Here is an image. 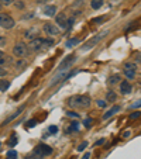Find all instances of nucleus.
I'll list each match as a JSON object with an SVG mask.
<instances>
[{
	"label": "nucleus",
	"instance_id": "obj_8",
	"mask_svg": "<svg viewBox=\"0 0 141 159\" xmlns=\"http://www.w3.org/2000/svg\"><path fill=\"white\" fill-rule=\"evenodd\" d=\"M68 70H69V69L59 70V73L54 76V79H52V80H51V83H49V84H51V86H55V84H57V83H59V82H62L63 79H66V78H68V75H69V73H68Z\"/></svg>",
	"mask_w": 141,
	"mask_h": 159
},
{
	"label": "nucleus",
	"instance_id": "obj_19",
	"mask_svg": "<svg viewBox=\"0 0 141 159\" xmlns=\"http://www.w3.org/2000/svg\"><path fill=\"white\" fill-rule=\"evenodd\" d=\"M78 44H79L78 38H71L66 41V47H68V48H72V47H75V45H78Z\"/></svg>",
	"mask_w": 141,
	"mask_h": 159
},
{
	"label": "nucleus",
	"instance_id": "obj_45",
	"mask_svg": "<svg viewBox=\"0 0 141 159\" xmlns=\"http://www.w3.org/2000/svg\"><path fill=\"white\" fill-rule=\"evenodd\" d=\"M123 137H124V138H129V137H130V131H126V132H124Z\"/></svg>",
	"mask_w": 141,
	"mask_h": 159
},
{
	"label": "nucleus",
	"instance_id": "obj_13",
	"mask_svg": "<svg viewBox=\"0 0 141 159\" xmlns=\"http://www.w3.org/2000/svg\"><path fill=\"white\" fill-rule=\"evenodd\" d=\"M120 110H121V107H120V106H113V107H111L110 110H109L105 116H103V120H107V118H110L111 116H114V114H116V113H119V111H120Z\"/></svg>",
	"mask_w": 141,
	"mask_h": 159
},
{
	"label": "nucleus",
	"instance_id": "obj_28",
	"mask_svg": "<svg viewBox=\"0 0 141 159\" xmlns=\"http://www.w3.org/2000/svg\"><path fill=\"white\" fill-rule=\"evenodd\" d=\"M92 118H86V120L83 121V124H85V127H86V128H90V127H92Z\"/></svg>",
	"mask_w": 141,
	"mask_h": 159
},
{
	"label": "nucleus",
	"instance_id": "obj_3",
	"mask_svg": "<svg viewBox=\"0 0 141 159\" xmlns=\"http://www.w3.org/2000/svg\"><path fill=\"white\" fill-rule=\"evenodd\" d=\"M27 52H28V45L24 44V42H18V44L14 45V48H13V54H14V57H17V58L26 57Z\"/></svg>",
	"mask_w": 141,
	"mask_h": 159
},
{
	"label": "nucleus",
	"instance_id": "obj_33",
	"mask_svg": "<svg viewBox=\"0 0 141 159\" xmlns=\"http://www.w3.org/2000/svg\"><path fill=\"white\" fill-rule=\"evenodd\" d=\"M48 131L51 132V134H55V132H58V128H57L55 125H51V127L48 128Z\"/></svg>",
	"mask_w": 141,
	"mask_h": 159
},
{
	"label": "nucleus",
	"instance_id": "obj_9",
	"mask_svg": "<svg viewBox=\"0 0 141 159\" xmlns=\"http://www.w3.org/2000/svg\"><path fill=\"white\" fill-rule=\"evenodd\" d=\"M106 34H107V31H105V33L99 34V35H96V37H93V38L90 39V41H87L86 47H83V49H89V48H92V47H95V45H96L97 42H99L100 39L103 38V37H106Z\"/></svg>",
	"mask_w": 141,
	"mask_h": 159
},
{
	"label": "nucleus",
	"instance_id": "obj_31",
	"mask_svg": "<svg viewBox=\"0 0 141 159\" xmlns=\"http://www.w3.org/2000/svg\"><path fill=\"white\" fill-rule=\"evenodd\" d=\"M97 106L102 108H105L106 106H107V102H105V100H97Z\"/></svg>",
	"mask_w": 141,
	"mask_h": 159
},
{
	"label": "nucleus",
	"instance_id": "obj_12",
	"mask_svg": "<svg viewBox=\"0 0 141 159\" xmlns=\"http://www.w3.org/2000/svg\"><path fill=\"white\" fill-rule=\"evenodd\" d=\"M120 92H121L123 94H129V93H131V84H130L127 80L121 82V83H120Z\"/></svg>",
	"mask_w": 141,
	"mask_h": 159
},
{
	"label": "nucleus",
	"instance_id": "obj_17",
	"mask_svg": "<svg viewBox=\"0 0 141 159\" xmlns=\"http://www.w3.org/2000/svg\"><path fill=\"white\" fill-rule=\"evenodd\" d=\"M116 99H117V94L114 93L113 90H109L107 94H106V102L113 103V102H116Z\"/></svg>",
	"mask_w": 141,
	"mask_h": 159
},
{
	"label": "nucleus",
	"instance_id": "obj_11",
	"mask_svg": "<svg viewBox=\"0 0 141 159\" xmlns=\"http://www.w3.org/2000/svg\"><path fill=\"white\" fill-rule=\"evenodd\" d=\"M57 24L59 25L61 28L68 27V18H66L65 13H59V14H57Z\"/></svg>",
	"mask_w": 141,
	"mask_h": 159
},
{
	"label": "nucleus",
	"instance_id": "obj_18",
	"mask_svg": "<svg viewBox=\"0 0 141 159\" xmlns=\"http://www.w3.org/2000/svg\"><path fill=\"white\" fill-rule=\"evenodd\" d=\"M90 6H92V9H95V10L100 9V7L103 6V0H90Z\"/></svg>",
	"mask_w": 141,
	"mask_h": 159
},
{
	"label": "nucleus",
	"instance_id": "obj_24",
	"mask_svg": "<svg viewBox=\"0 0 141 159\" xmlns=\"http://www.w3.org/2000/svg\"><path fill=\"white\" fill-rule=\"evenodd\" d=\"M135 68H137V65H135V63H131V62L124 63V69H131V70H135Z\"/></svg>",
	"mask_w": 141,
	"mask_h": 159
},
{
	"label": "nucleus",
	"instance_id": "obj_47",
	"mask_svg": "<svg viewBox=\"0 0 141 159\" xmlns=\"http://www.w3.org/2000/svg\"><path fill=\"white\" fill-rule=\"evenodd\" d=\"M2 7H3V4H2V3H0V11H2Z\"/></svg>",
	"mask_w": 141,
	"mask_h": 159
},
{
	"label": "nucleus",
	"instance_id": "obj_27",
	"mask_svg": "<svg viewBox=\"0 0 141 159\" xmlns=\"http://www.w3.org/2000/svg\"><path fill=\"white\" fill-rule=\"evenodd\" d=\"M16 0H0V3L3 4V6H10L12 3H14Z\"/></svg>",
	"mask_w": 141,
	"mask_h": 159
},
{
	"label": "nucleus",
	"instance_id": "obj_26",
	"mask_svg": "<svg viewBox=\"0 0 141 159\" xmlns=\"http://www.w3.org/2000/svg\"><path fill=\"white\" fill-rule=\"evenodd\" d=\"M34 17V11H30V13H26L24 16H23V20H28V18H33Z\"/></svg>",
	"mask_w": 141,
	"mask_h": 159
},
{
	"label": "nucleus",
	"instance_id": "obj_25",
	"mask_svg": "<svg viewBox=\"0 0 141 159\" xmlns=\"http://www.w3.org/2000/svg\"><path fill=\"white\" fill-rule=\"evenodd\" d=\"M141 117V111H134L130 114V120H137V118Z\"/></svg>",
	"mask_w": 141,
	"mask_h": 159
},
{
	"label": "nucleus",
	"instance_id": "obj_35",
	"mask_svg": "<svg viewBox=\"0 0 141 159\" xmlns=\"http://www.w3.org/2000/svg\"><path fill=\"white\" fill-rule=\"evenodd\" d=\"M68 116H69V117H72V118H78V117H79L78 113H73V111H69Z\"/></svg>",
	"mask_w": 141,
	"mask_h": 159
},
{
	"label": "nucleus",
	"instance_id": "obj_7",
	"mask_svg": "<svg viewBox=\"0 0 141 159\" xmlns=\"http://www.w3.org/2000/svg\"><path fill=\"white\" fill-rule=\"evenodd\" d=\"M28 47H30V49H31V51H34V52L40 51V49L44 48V39L37 37V38H34L33 41L30 42V45H28Z\"/></svg>",
	"mask_w": 141,
	"mask_h": 159
},
{
	"label": "nucleus",
	"instance_id": "obj_22",
	"mask_svg": "<svg viewBox=\"0 0 141 159\" xmlns=\"http://www.w3.org/2000/svg\"><path fill=\"white\" fill-rule=\"evenodd\" d=\"M120 82V76L119 75H113V76H110V79H109V83L110 84H116V83H119Z\"/></svg>",
	"mask_w": 141,
	"mask_h": 159
},
{
	"label": "nucleus",
	"instance_id": "obj_5",
	"mask_svg": "<svg viewBox=\"0 0 141 159\" xmlns=\"http://www.w3.org/2000/svg\"><path fill=\"white\" fill-rule=\"evenodd\" d=\"M75 62V55H68V57L65 58V59L62 61V62L59 63V66H58V70H65V69H69L71 66H72V63Z\"/></svg>",
	"mask_w": 141,
	"mask_h": 159
},
{
	"label": "nucleus",
	"instance_id": "obj_41",
	"mask_svg": "<svg viewBox=\"0 0 141 159\" xmlns=\"http://www.w3.org/2000/svg\"><path fill=\"white\" fill-rule=\"evenodd\" d=\"M24 65H26V63L23 62V61H20V62H17V68H18V69H20L21 66H24Z\"/></svg>",
	"mask_w": 141,
	"mask_h": 159
},
{
	"label": "nucleus",
	"instance_id": "obj_42",
	"mask_svg": "<svg viewBox=\"0 0 141 159\" xmlns=\"http://www.w3.org/2000/svg\"><path fill=\"white\" fill-rule=\"evenodd\" d=\"M35 2H37L38 4H45L47 2H48V0H35Z\"/></svg>",
	"mask_w": 141,
	"mask_h": 159
},
{
	"label": "nucleus",
	"instance_id": "obj_20",
	"mask_svg": "<svg viewBox=\"0 0 141 159\" xmlns=\"http://www.w3.org/2000/svg\"><path fill=\"white\" fill-rule=\"evenodd\" d=\"M10 86V82L7 80H0V92H6Z\"/></svg>",
	"mask_w": 141,
	"mask_h": 159
},
{
	"label": "nucleus",
	"instance_id": "obj_21",
	"mask_svg": "<svg viewBox=\"0 0 141 159\" xmlns=\"http://www.w3.org/2000/svg\"><path fill=\"white\" fill-rule=\"evenodd\" d=\"M78 129H79L78 123H71V127L66 128V134H69V132H72V131H78Z\"/></svg>",
	"mask_w": 141,
	"mask_h": 159
},
{
	"label": "nucleus",
	"instance_id": "obj_1",
	"mask_svg": "<svg viewBox=\"0 0 141 159\" xmlns=\"http://www.w3.org/2000/svg\"><path fill=\"white\" fill-rule=\"evenodd\" d=\"M90 97L89 96H83V94H78V96H72L68 100L69 107L73 108H87L90 106Z\"/></svg>",
	"mask_w": 141,
	"mask_h": 159
},
{
	"label": "nucleus",
	"instance_id": "obj_29",
	"mask_svg": "<svg viewBox=\"0 0 141 159\" xmlns=\"http://www.w3.org/2000/svg\"><path fill=\"white\" fill-rule=\"evenodd\" d=\"M7 156H9V158H16V156H17V152H16L14 149H10L9 152H7Z\"/></svg>",
	"mask_w": 141,
	"mask_h": 159
},
{
	"label": "nucleus",
	"instance_id": "obj_46",
	"mask_svg": "<svg viewBox=\"0 0 141 159\" xmlns=\"http://www.w3.org/2000/svg\"><path fill=\"white\" fill-rule=\"evenodd\" d=\"M3 55H4V54H3V52H2V51H0V58L3 57Z\"/></svg>",
	"mask_w": 141,
	"mask_h": 159
},
{
	"label": "nucleus",
	"instance_id": "obj_14",
	"mask_svg": "<svg viewBox=\"0 0 141 159\" xmlns=\"http://www.w3.org/2000/svg\"><path fill=\"white\" fill-rule=\"evenodd\" d=\"M24 38L33 41L34 38H37V30L35 28H28V30L24 33Z\"/></svg>",
	"mask_w": 141,
	"mask_h": 159
},
{
	"label": "nucleus",
	"instance_id": "obj_38",
	"mask_svg": "<svg viewBox=\"0 0 141 159\" xmlns=\"http://www.w3.org/2000/svg\"><path fill=\"white\" fill-rule=\"evenodd\" d=\"M27 124H28V127H35L37 125V120H30Z\"/></svg>",
	"mask_w": 141,
	"mask_h": 159
},
{
	"label": "nucleus",
	"instance_id": "obj_40",
	"mask_svg": "<svg viewBox=\"0 0 141 159\" xmlns=\"http://www.w3.org/2000/svg\"><path fill=\"white\" fill-rule=\"evenodd\" d=\"M90 158V152H86L83 156H82V159H89Z\"/></svg>",
	"mask_w": 141,
	"mask_h": 159
},
{
	"label": "nucleus",
	"instance_id": "obj_36",
	"mask_svg": "<svg viewBox=\"0 0 141 159\" xmlns=\"http://www.w3.org/2000/svg\"><path fill=\"white\" fill-rule=\"evenodd\" d=\"M14 3H16V6H17L18 9H24V3H23V2H17V0H16Z\"/></svg>",
	"mask_w": 141,
	"mask_h": 159
},
{
	"label": "nucleus",
	"instance_id": "obj_4",
	"mask_svg": "<svg viewBox=\"0 0 141 159\" xmlns=\"http://www.w3.org/2000/svg\"><path fill=\"white\" fill-rule=\"evenodd\" d=\"M14 20H13L12 17H10L9 14H6V13H0V25L3 28H6V30H10V28L14 27Z\"/></svg>",
	"mask_w": 141,
	"mask_h": 159
},
{
	"label": "nucleus",
	"instance_id": "obj_2",
	"mask_svg": "<svg viewBox=\"0 0 141 159\" xmlns=\"http://www.w3.org/2000/svg\"><path fill=\"white\" fill-rule=\"evenodd\" d=\"M52 153V148L48 147V145H44V144H40L35 147V149L33 151V155L38 156V158H45Z\"/></svg>",
	"mask_w": 141,
	"mask_h": 159
},
{
	"label": "nucleus",
	"instance_id": "obj_15",
	"mask_svg": "<svg viewBox=\"0 0 141 159\" xmlns=\"http://www.w3.org/2000/svg\"><path fill=\"white\" fill-rule=\"evenodd\" d=\"M13 63V59L12 57H7V55H3L0 58V66H6V65H12Z\"/></svg>",
	"mask_w": 141,
	"mask_h": 159
},
{
	"label": "nucleus",
	"instance_id": "obj_6",
	"mask_svg": "<svg viewBox=\"0 0 141 159\" xmlns=\"http://www.w3.org/2000/svg\"><path fill=\"white\" fill-rule=\"evenodd\" d=\"M42 30H44L45 34H48V35H51V37H55L59 34V28L55 24H52V23H47V24L42 27Z\"/></svg>",
	"mask_w": 141,
	"mask_h": 159
},
{
	"label": "nucleus",
	"instance_id": "obj_39",
	"mask_svg": "<svg viewBox=\"0 0 141 159\" xmlns=\"http://www.w3.org/2000/svg\"><path fill=\"white\" fill-rule=\"evenodd\" d=\"M6 45V38L4 37H0V47H4Z\"/></svg>",
	"mask_w": 141,
	"mask_h": 159
},
{
	"label": "nucleus",
	"instance_id": "obj_16",
	"mask_svg": "<svg viewBox=\"0 0 141 159\" xmlns=\"http://www.w3.org/2000/svg\"><path fill=\"white\" fill-rule=\"evenodd\" d=\"M23 108H24V107H20V108H18V110L14 113V114H13V116H10L9 118H6V120H4V123H3V125H6V124H9L12 120H14L16 117H18V116L21 114V111H23Z\"/></svg>",
	"mask_w": 141,
	"mask_h": 159
},
{
	"label": "nucleus",
	"instance_id": "obj_32",
	"mask_svg": "<svg viewBox=\"0 0 141 159\" xmlns=\"http://www.w3.org/2000/svg\"><path fill=\"white\" fill-rule=\"evenodd\" d=\"M86 147H87V142H86V141H85V142H82V144L78 147V151H83Z\"/></svg>",
	"mask_w": 141,
	"mask_h": 159
},
{
	"label": "nucleus",
	"instance_id": "obj_44",
	"mask_svg": "<svg viewBox=\"0 0 141 159\" xmlns=\"http://www.w3.org/2000/svg\"><path fill=\"white\" fill-rule=\"evenodd\" d=\"M135 107H141V100L138 103H135V104H133V108H135Z\"/></svg>",
	"mask_w": 141,
	"mask_h": 159
},
{
	"label": "nucleus",
	"instance_id": "obj_43",
	"mask_svg": "<svg viewBox=\"0 0 141 159\" xmlns=\"http://www.w3.org/2000/svg\"><path fill=\"white\" fill-rule=\"evenodd\" d=\"M102 144H105V139H103V138H102V139H99V141H97L95 145H96V147H97V145H102Z\"/></svg>",
	"mask_w": 141,
	"mask_h": 159
},
{
	"label": "nucleus",
	"instance_id": "obj_48",
	"mask_svg": "<svg viewBox=\"0 0 141 159\" xmlns=\"http://www.w3.org/2000/svg\"><path fill=\"white\" fill-rule=\"evenodd\" d=\"M0 147H2V144H0Z\"/></svg>",
	"mask_w": 141,
	"mask_h": 159
},
{
	"label": "nucleus",
	"instance_id": "obj_37",
	"mask_svg": "<svg viewBox=\"0 0 141 159\" xmlns=\"http://www.w3.org/2000/svg\"><path fill=\"white\" fill-rule=\"evenodd\" d=\"M7 75V70L4 69L3 66H0V76H6Z\"/></svg>",
	"mask_w": 141,
	"mask_h": 159
},
{
	"label": "nucleus",
	"instance_id": "obj_30",
	"mask_svg": "<svg viewBox=\"0 0 141 159\" xmlns=\"http://www.w3.org/2000/svg\"><path fill=\"white\" fill-rule=\"evenodd\" d=\"M82 6H83V0H76L72 4V7H82Z\"/></svg>",
	"mask_w": 141,
	"mask_h": 159
},
{
	"label": "nucleus",
	"instance_id": "obj_23",
	"mask_svg": "<svg viewBox=\"0 0 141 159\" xmlns=\"http://www.w3.org/2000/svg\"><path fill=\"white\" fill-rule=\"evenodd\" d=\"M124 75H126L129 79H133V78L135 76V70H131V69H124Z\"/></svg>",
	"mask_w": 141,
	"mask_h": 159
},
{
	"label": "nucleus",
	"instance_id": "obj_34",
	"mask_svg": "<svg viewBox=\"0 0 141 159\" xmlns=\"http://www.w3.org/2000/svg\"><path fill=\"white\" fill-rule=\"evenodd\" d=\"M105 20V17H96V18H93L92 23H95V24H97V23H100V21Z\"/></svg>",
	"mask_w": 141,
	"mask_h": 159
},
{
	"label": "nucleus",
	"instance_id": "obj_10",
	"mask_svg": "<svg viewBox=\"0 0 141 159\" xmlns=\"http://www.w3.org/2000/svg\"><path fill=\"white\" fill-rule=\"evenodd\" d=\"M42 14L47 16V17H52V16L57 14V6H54V4H47V6H44V9H42Z\"/></svg>",
	"mask_w": 141,
	"mask_h": 159
}]
</instances>
